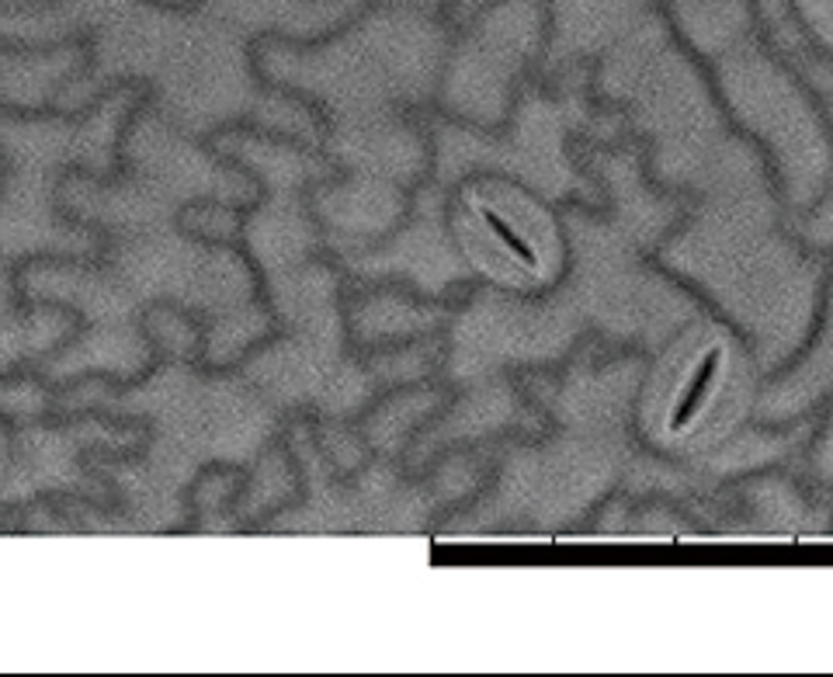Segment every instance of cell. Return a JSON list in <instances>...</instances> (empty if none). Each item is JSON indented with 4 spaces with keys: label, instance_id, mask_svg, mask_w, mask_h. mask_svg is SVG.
Masks as SVG:
<instances>
[{
    "label": "cell",
    "instance_id": "1",
    "mask_svg": "<svg viewBox=\"0 0 833 677\" xmlns=\"http://www.w3.org/2000/svg\"><path fill=\"white\" fill-rule=\"evenodd\" d=\"M719 359H722L719 348H712V351H708L705 359H702V365L695 368V376H691V383H687V389H684V397H681V403H678V414H673V427H687L691 417L698 414V406H702V400H705V393H708V386H712L716 372H719Z\"/></svg>",
    "mask_w": 833,
    "mask_h": 677
},
{
    "label": "cell",
    "instance_id": "2",
    "mask_svg": "<svg viewBox=\"0 0 833 677\" xmlns=\"http://www.w3.org/2000/svg\"><path fill=\"white\" fill-rule=\"evenodd\" d=\"M483 220H487V226L493 229V234H497V240H504L507 243V251L514 254V258H518V261H525L528 264V268H539V258H535V251H531V247L521 240V234H514V229L497 216V212H483Z\"/></svg>",
    "mask_w": 833,
    "mask_h": 677
}]
</instances>
